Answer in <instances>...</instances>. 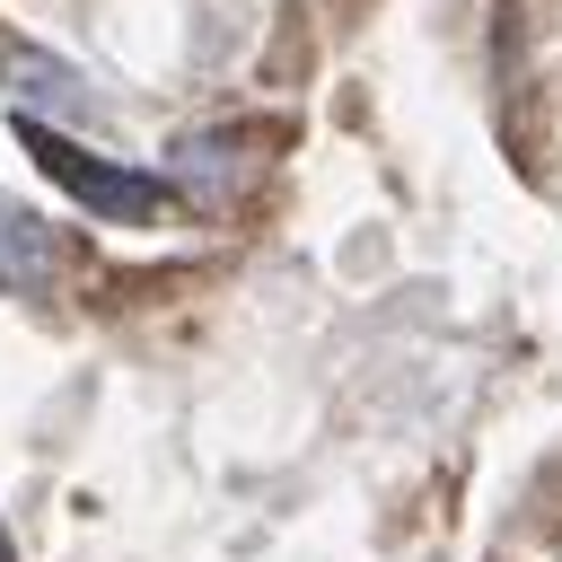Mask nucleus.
I'll return each mask as SVG.
<instances>
[{"instance_id": "f257e3e1", "label": "nucleus", "mask_w": 562, "mask_h": 562, "mask_svg": "<svg viewBox=\"0 0 562 562\" xmlns=\"http://www.w3.org/2000/svg\"><path fill=\"white\" fill-rule=\"evenodd\" d=\"M18 140L35 149V167L79 202V211H97V220H167V176H140V167H114V158H88L70 132H53V123H18Z\"/></svg>"}, {"instance_id": "f03ea898", "label": "nucleus", "mask_w": 562, "mask_h": 562, "mask_svg": "<svg viewBox=\"0 0 562 562\" xmlns=\"http://www.w3.org/2000/svg\"><path fill=\"white\" fill-rule=\"evenodd\" d=\"M53 281H61V237H53V220H35V211L0 202V290L44 299Z\"/></svg>"}, {"instance_id": "7ed1b4c3", "label": "nucleus", "mask_w": 562, "mask_h": 562, "mask_svg": "<svg viewBox=\"0 0 562 562\" xmlns=\"http://www.w3.org/2000/svg\"><path fill=\"white\" fill-rule=\"evenodd\" d=\"M0 79H9V97H35V105H53V114H70V123L97 114V97L79 88V70L53 61V53H35V44H0Z\"/></svg>"}]
</instances>
